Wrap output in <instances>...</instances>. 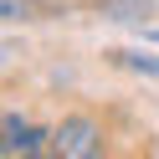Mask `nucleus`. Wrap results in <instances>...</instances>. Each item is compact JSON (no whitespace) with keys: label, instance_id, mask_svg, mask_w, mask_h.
Listing matches in <instances>:
<instances>
[{"label":"nucleus","instance_id":"obj_4","mask_svg":"<svg viewBox=\"0 0 159 159\" xmlns=\"http://www.w3.org/2000/svg\"><path fill=\"white\" fill-rule=\"evenodd\" d=\"M123 57H128L134 67H144V72H159V62H154V57H144V52H123Z\"/></svg>","mask_w":159,"mask_h":159},{"label":"nucleus","instance_id":"obj_2","mask_svg":"<svg viewBox=\"0 0 159 159\" xmlns=\"http://www.w3.org/2000/svg\"><path fill=\"white\" fill-rule=\"evenodd\" d=\"M52 134H41V128H31L26 118H16V113H5V154H36V149L46 144Z\"/></svg>","mask_w":159,"mask_h":159},{"label":"nucleus","instance_id":"obj_3","mask_svg":"<svg viewBox=\"0 0 159 159\" xmlns=\"http://www.w3.org/2000/svg\"><path fill=\"white\" fill-rule=\"evenodd\" d=\"M98 11H103L108 21H144V16L154 11V0H98Z\"/></svg>","mask_w":159,"mask_h":159},{"label":"nucleus","instance_id":"obj_5","mask_svg":"<svg viewBox=\"0 0 159 159\" xmlns=\"http://www.w3.org/2000/svg\"><path fill=\"white\" fill-rule=\"evenodd\" d=\"M154 41H159V31H154Z\"/></svg>","mask_w":159,"mask_h":159},{"label":"nucleus","instance_id":"obj_1","mask_svg":"<svg viewBox=\"0 0 159 159\" xmlns=\"http://www.w3.org/2000/svg\"><path fill=\"white\" fill-rule=\"evenodd\" d=\"M52 144H57L62 159H93L98 149H103V128L77 113V118H62V128L52 134Z\"/></svg>","mask_w":159,"mask_h":159}]
</instances>
